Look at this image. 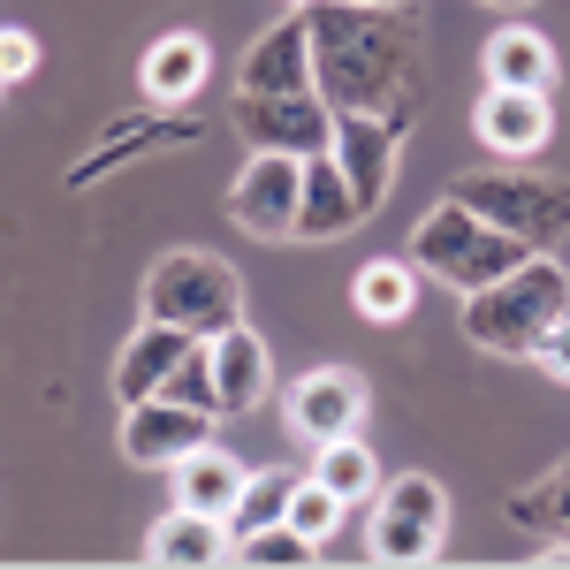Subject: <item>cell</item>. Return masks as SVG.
I'll return each mask as SVG.
<instances>
[{
	"label": "cell",
	"mask_w": 570,
	"mask_h": 570,
	"mask_svg": "<svg viewBox=\"0 0 570 570\" xmlns=\"http://www.w3.org/2000/svg\"><path fill=\"white\" fill-rule=\"evenodd\" d=\"M228 556V525L220 518H206V510H190V502H176L160 525L145 532V563H168V570H206Z\"/></svg>",
	"instance_id": "obj_19"
},
{
	"label": "cell",
	"mask_w": 570,
	"mask_h": 570,
	"mask_svg": "<svg viewBox=\"0 0 570 570\" xmlns=\"http://www.w3.org/2000/svg\"><path fill=\"white\" fill-rule=\"evenodd\" d=\"M220 411H198V403H176V395H145V403H122V456L130 464H183L198 441H214Z\"/></svg>",
	"instance_id": "obj_10"
},
{
	"label": "cell",
	"mask_w": 570,
	"mask_h": 570,
	"mask_svg": "<svg viewBox=\"0 0 570 570\" xmlns=\"http://www.w3.org/2000/svg\"><path fill=\"white\" fill-rule=\"evenodd\" d=\"M244 480H252V472H244V456H236V449L198 441V449L176 464V502H190V510H206V518H220V525H228V510H236Z\"/></svg>",
	"instance_id": "obj_20"
},
{
	"label": "cell",
	"mask_w": 570,
	"mask_h": 570,
	"mask_svg": "<svg viewBox=\"0 0 570 570\" xmlns=\"http://www.w3.org/2000/svg\"><path fill=\"white\" fill-rule=\"evenodd\" d=\"M289 510V480H274V472H252L244 480V494H236V510H228V540H244V532H259V525H274Z\"/></svg>",
	"instance_id": "obj_27"
},
{
	"label": "cell",
	"mask_w": 570,
	"mask_h": 570,
	"mask_svg": "<svg viewBox=\"0 0 570 570\" xmlns=\"http://www.w3.org/2000/svg\"><path fill=\"white\" fill-rule=\"evenodd\" d=\"M373 563H434L449 548V487L434 472H395L373 494Z\"/></svg>",
	"instance_id": "obj_6"
},
{
	"label": "cell",
	"mask_w": 570,
	"mask_h": 570,
	"mask_svg": "<svg viewBox=\"0 0 570 570\" xmlns=\"http://www.w3.org/2000/svg\"><path fill=\"white\" fill-rule=\"evenodd\" d=\"M343 510H351V502H343L335 487L297 480V487H289V510H282V518L305 532V540H320V548H327V540H335V525H343Z\"/></svg>",
	"instance_id": "obj_26"
},
{
	"label": "cell",
	"mask_w": 570,
	"mask_h": 570,
	"mask_svg": "<svg viewBox=\"0 0 570 570\" xmlns=\"http://www.w3.org/2000/svg\"><path fill=\"white\" fill-rule=\"evenodd\" d=\"M39 69V39L23 23H0V85H23Z\"/></svg>",
	"instance_id": "obj_29"
},
{
	"label": "cell",
	"mask_w": 570,
	"mask_h": 570,
	"mask_svg": "<svg viewBox=\"0 0 570 570\" xmlns=\"http://www.w3.org/2000/svg\"><path fill=\"white\" fill-rule=\"evenodd\" d=\"M266 389H274V351H266V335H252L244 320L220 327L214 335V403H220V419L259 411Z\"/></svg>",
	"instance_id": "obj_15"
},
{
	"label": "cell",
	"mask_w": 570,
	"mask_h": 570,
	"mask_svg": "<svg viewBox=\"0 0 570 570\" xmlns=\"http://www.w3.org/2000/svg\"><path fill=\"white\" fill-rule=\"evenodd\" d=\"M236 91H320L312 85V8L274 16L252 39L244 69H236Z\"/></svg>",
	"instance_id": "obj_13"
},
{
	"label": "cell",
	"mask_w": 570,
	"mask_h": 570,
	"mask_svg": "<svg viewBox=\"0 0 570 570\" xmlns=\"http://www.w3.org/2000/svg\"><path fill=\"white\" fill-rule=\"evenodd\" d=\"M510 525L540 532V540H570V456H563V464H548L532 487L510 494Z\"/></svg>",
	"instance_id": "obj_22"
},
{
	"label": "cell",
	"mask_w": 570,
	"mask_h": 570,
	"mask_svg": "<svg viewBox=\"0 0 570 570\" xmlns=\"http://www.w3.org/2000/svg\"><path fill=\"white\" fill-rule=\"evenodd\" d=\"M472 130H480L487 153L502 160H532L548 137H556V115H548V91H510V85H487V99L472 107Z\"/></svg>",
	"instance_id": "obj_14"
},
{
	"label": "cell",
	"mask_w": 570,
	"mask_h": 570,
	"mask_svg": "<svg viewBox=\"0 0 570 570\" xmlns=\"http://www.w3.org/2000/svg\"><path fill=\"white\" fill-rule=\"evenodd\" d=\"M365 8H419V0H365Z\"/></svg>",
	"instance_id": "obj_32"
},
{
	"label": "cell",
	"mask_w": 570,
	"mask_h": 570,
	"mask_svg": "<svg viewBox=\"0 0 570 570\" xmlns=\"http://www.w3.org/2000/svg\"><path fill=\"white\" fill-rule=\"evenodd\" d=\"M236 137L252 153H327L335 145V107L320 91H236Z\"/></svg>",
	"instance_id": "obj_7"
},
{
	"label": "cell",
	"mask_w": 570,
	"mask_h": 570,
	"mask_svg": "<svg viewBox=\"0 0 570 570\" xmlns=\"http://www.w3.org/2000/svg\"><path fill=\"white\" fill-rule=\"evenodd\" d=\"M145 320H168L190 335H220L244 320V274L214 252H168L145 274Z\"/></svg>",
	"instance_id": "obj_4"
},
{
	"label": "cell",
	"mask_w": 570,
	"mask_h": 570,
	"mask_svg": "<svg viewBox=\"0 0 570 570\" xmlns=\"http://www.w3.org/2000/svg\"><path fill=\"white\" fill-rule=\"evenodd\" d=\"M556 312H570V274L548 252H532L525 266H510L502 282L464 297V335L494 357H532L540 335L556 327Z\"/></svg>",
	"instance_id": "obj_2"
},
{
	"label": "cell",
	"mask_w": 570,
	"mask_h": 570,
	"mask_svg": "<svg viewBox=\"0 0 570 570\" xmlns=\"http://www.w3.org/2000/svg\"><path fill=\"white\" fill-rule=\"evenodd\" d=\"M183 145H198V122L183 115V107H153V115H130V122H115V130L99 137V153L69 168V190H85V183H107L115 168H130L145 153H183Z\"/></svg>",
	"instance_id": "obj_11"
},
{
	"label": "cell",
	"mask_w": 570,
	"mask_h": 570,
	"mask_svg": "<svg viewBox=\"0 0 570 570\" xmlns=\"http://www.w3.org/2000/svg\"><path fill=\"white\" fill-rule=\"evenodd\" d=\"M160 395H176V403H198V411H220V403H214V335H198V343L176 357V373L160 381Z\"/></svg>",
	"instance_id": "obj_28"
},
{
	"label": "cell",
	"mask_w": 570,
	"mask_h": 570,
	"mask_svg": "<svg viewBox=\"0 0 570 570\" xmlns=\"http://www.w3.org/2000/svg\"><path fill=\"white\" fill-rule=\"evenodd\" d=\"M297 190H305L297 153H252L244 176L228 183V220L259 244H297Z\"/></svg>",
	"instance_id": "obj_8"
},
{
	"label": "cell",
	"mask_w": 570,
	"mask_h": 570,
	"mask_svg": "<svg viewBox=\"0 0 570 570\" xmlns=\"http://www.w3.org/2000/svg\"><path fill=\"white\" fill-rule=\"evenodd\" d=\"M487 85H510V91H548L556 85V46L525 31V23H502L494 39H487Z\"/></svg>",
	"instance_id": "obj_21"
},
{
	"label": "cell",
	"mask_w": 570,
	"mask_h": 570,
	"mask_svg": "<svg viewBox=\"0 0 570 570\" xmlns=\"http://www.w3.org/2000/svg\"><path fill=\"white\" fill-rule=\"evenodd\" d=\"M487 8H502V16H510V8H532V0H487Z\"/></svg>",
	"instance_id": "obj_31"
},
{
	"label": "cell",
	"mask_w": 570,
	"mask_h": 570,
	"mask_svg": "<svg viewBox=\"0 0 570 570\" xmlns=\"http://www.w3.org/2000/svg\"><path fill=\"white\" fill-rule=\"evenodd\" d=\"M289 426H297V441H343L365 426V381H357L351 365H312L305 381L289 389Z\"/></svg>",
	"instance_id": "obj_12"
},
{
	"label": "cell",
	"mask_w": 570,
	"mask_h": 570,
	"mask_svg": "<svg viewBox=\"0 0 570 570\" xmlns=\"http://www.w3.org/2000/svg\"><path fill=\"white\" fill-rule=\"evenodd\" d=\"M403 137H411V122H395V115H357V107H343V115H335V145H327V153L343 160V176H351L357 214H365V220L389 206L395 160H403Z\"/></svg>",
	"instance_id": "obj_9"
},
{
	"label": "cell",
	"mask_w": 570,
	"mask_h": 570,
	"mask_svg": "<svg viewBox=\"0 0 570 570\" xmlns=\"http://www.w3.org/2000/svg\"><path fill=\"white\" fill-rule=\"evenodd\" d=\"M312 8V85L343 115H395L419 122V23L411 8L365 0H305Z\"/></svg>",
	"instance_id": "obj_1"
},
{
	"label": "cell",
	"mask_w": 570,
	"mask_h": 570,
	"mask_svg": "<svg viewBox=\"0 0 570 570\" xmlns=\"http://www.w3.org/2000/svg\"><path fill=\"white\" fill-rule=\"evenodd\" d=\"M351 297L365 320H403L411 312V297H419V266L411 259H365L351 282Z\"/></svg>",
	"instance_id": "obj_23"
},
{
	"label": "cell",
	"mask_w": 570,
	"mask_h": 570,
	"mask_svg": "<svg viewBox=\"0 0 570 570\" xmlns=\"http://www.w3.org/2000/svg\"><path fill=\"white\" fill-rule=\"evenodd\" d=\"M357 190L343 176V160L335 153H312L305 160V190H297V244H335V236H351L357 228Z\"/></svg>",
	"instance_id": "obj_17"
},
{
	"label": "cell",
	"mask_w": 570,
	"mask_h": 570,
	"mask_svg": "<svg viewBox=\"0 0 570 570\" xmlns=\"http://www.w3.org/2000/svg\"><path fill=\"white\" fill-rule=\"evenodd\" d=\"M532 357H540V365H548V373L570 389V312H556V327L540 335V351H532Z\"/></svg>",
	"instance_id": "obj_30"
},
{
	"label": "cell",
	"mask_w": 570,
	"mask_h": 570,
	"mask_svg": "<svg viewBox=\"0 0 570 570\" xmlns=\"http://www.w3.org/2000/svg\"><path fill=\"white\" fill-rule=\"evenodd\" d=\"M228 556H244V563H320V540H305L289 518H274V525L228 540Z\"/></svg>",
	"instance_id": "obj_25"
},
{
	"label": "cell",
	"mask_w": 570,
	"mask_h": 570,
	"mask_svg": "<svg viewBox=\"0 0 570 570\" xmlns=\"http://www.w3.org/2000/svg\"><path fill=\"white\" fill-rule=\"evenodd\" d=\"M449 198L472 206L480 220H494V228H510V236H525L532 252H556L570 236V183L540 176V168H480Z\"/></svg>",
	"instance_id": "obj_5"
},
{
	"label": "cell",
	"mask_w": 570,
	"mask_h": 570,
	"mask_svg": "<svg viewBox=\"0 0 570 570\" xmlns=\"http://www.w3.org/2000/svg\"><path fill=\"white\" fill-rule=\"evenodd\" d=\"M525 259H532L525 236H510V228L480 220L472 206H456V198H441L434 214L411 228V266L434 274V282H449L456 297H472V289H487V282H502L510 266H525Z\"/></svg>",
	"instance_id": "obj_3"
},
{
	"label": "cell",
	"mask_w": 570,
	"mask_h": 570,
	"mask_svg": "<svg viewBox=\"0 0 570 570\" xmlns=\"http://www.w3.org/2000/svg\"><path fill=\"white\" fill-rule=\"evenodd\" d=\"M198 335L190 327H168V320H137V335L122 343V357H115V395L122 403H145V395H160V381L176 373V357L190 351Z\"/></svg>",
	"instance_id": "obj_18"
},
{
	"label": "cell",
	"mask_w": 570,
	"mask_h": 570,
	"mask_svg": "<svg viewBox=\"0 0 570 570\" xmlns=\"http://www.w3.org/2000/svg\"><path fill=\"white\" fill-rule=\"evenodd\" d=\"M312 480L335 487L343 502H365V494H381V464H373V449H365L357 434H343V441H320V456H312Z\"/></svg>",
	"instance_id": "obj_24"
},
{
	"label": "cell",
	"mask_w": 570,
	"mask_h": 570,
	"mask_svg": "<svg viewBox=\"0 0 570 570\" xmlns=\"http://www.w3.org/2000/svg\"><path fill=\"white\" fill-rule=\"evenodd\" d=\"M214 77V46L198 39V31H168V39L145 46V69H137V85H145V107H190L198 91Z\"/></svg>",
	"instance_id": "obj_16"
}]
</instances>
